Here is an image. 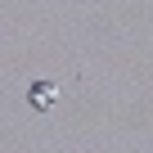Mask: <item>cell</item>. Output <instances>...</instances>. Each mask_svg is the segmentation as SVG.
Wrapping results in <instances>:
<instances>
[{"label": "cell", "mask_w": 153, "mask_h": 153, "mask_svg": "<svg viewBox=\"0 0 153 153\" xmlns=\"http://www.w3.org/2000/svg\"><path fill=\"white\" fill-rule=\"evenodd\" d=\"M54 99H59V86L54 81H32V90H27V104L32 108H50Z\"/></svg>", "instance_id": "1"}]
</instances>
